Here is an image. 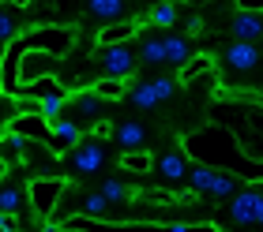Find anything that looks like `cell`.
I'll return each instance as SVG.
<instances>
[{
    "mask_svg": "<svg viewBox=\"0 0 263 232\" xmlns=\"http://www.w3.org/2000/svg\"><path fill=\"white\" fill-rule=\"evenodd\" d=\"M68 101L76 105V113L83 116V120H102V97L94 94V90H76V94H68Z\"/></svg>",
    "mask_w": 263,
    "mask_h": 232,
    "instance_id": "ac0fdd59",
    "label": "cell"
},
{
    "mask_svg": "<svg viewBox=\"0 0 263 232\" xmlns=\"http://www.w3.org/2000/svg\"><path fill=\"white\" fill-rule=\"evenodd\" d=\"M151 87H154V94H158V101H170V97L177 94V82H173V79H165V75L151 79Z\"/></svg>",
    "mask_w": 263,
    "mask_h": 232,
    "instance_id": "4dcf8cb0",
    "label": "cell"
},
{
    "mask_svg": "<svg viewBox=\"0 0 263 232\" xmlns=\"http://www.w3.org/2000/svg\"><path fill=\"white\" fill-rule=\"evenodd\" d=\"M64 187H68V176H34L30 187H27V202H30L34 217H42V221H53L57 202H61Z\"/></svg>",
    "mask_w": 263,
    "mask_h": 232,
    "instance_id": "277c9868",
    "label": "cell"
},
{
    "mask_svg": "<svg viewBox=\"0 0 263 232\" xmlns=\"http://www.w3.org/2000/svg\"><path fill=\"white\" fill-rule=\"evenodd\" d=\"M0 8H11V0H0Z\"/></svg>",
    "mask_w": 263,
    "mask_h": 232,
    "instance_id": "60d3db41",
    "label": "cell"
},
{
    "mask_svg": "<svg viewBox=\"0 0 263 232\" xmlns=\"http://www.w3.org/2000/svg\"><path fill=\"white\" fill-rule=\"evenodd\" d=\"M147 139H151V128L139 124V120H124V124H117V131H113V142L121 146V154L147 150Z\"/></svg>",
    "mask_w": 263,
    "mask_h": 232,
    "instance_id": "7c38bea8",
    "label": "cell"
},
{
    "mask_svg": "<svg viewBox=\"0 0 263 232\" xmlns=\"http://www.w3.org/2000/svg\"><path fill=\"white\" fill-rule=\"evenodd\" d=\"M68 168H71V176L83 180V176H94L98 168L109 161V142H102V139H83L76 150H68Z\"/></svg>",
    "mask_w": 263,
    "mask_h": 232,
    "instance_id": "5b68a950",
    "label": "cell"
},
{
    "mask_svg": "<svg viewBox=\"0 0 263 232\" xmlns=\"http://www.w3.org/2000/svg\"><path fill=\"white\" fill-rule=\"evenodd\" d=\"M188 168H192L188 154L181 150V142H173L165 154L154 157V168H151V173H158L165 184H184V180H188Z\"/></svg>",
    "mask_w": 263,
    "mask_h": 232,
    "instance_id": "ba28073f",
    "label": "cell"
},
{
    "mask_svg": "<svg viewBox=\"0 0 263 232\" xmlns=\"http://www.w3.org/2000/svg\"><path fill=\"white\" fill-rule=\"evenodd\" d=\"M211 120L230 131L233 142L245 150V157L263 161V94L259 97L245 94V97H230V101H214Z\"/></svg>",
    "mask_w": 263,
    "mask_h": 232,
    "instance_id": "6da1fadb",
    "label": "cell"
},
{
    "mask_svg": "<svg viewBox=\"0 0 263 232\" xmlns=\"http://www.w3.org/2000/svg\"><path fill=\"white\" fill-rule=\"evenodd\" d=\"M188 187H192V195L199 199V195H207V199H233L237 191L245 187L241 176L233 173H218V168H207V165H192L188 168Z\"/></svg>",
    "mask_w": 263,
    "mask_h": 232,
    "instance_id": "7a4b0ae2",
    "label": "cell"
},
{
    "mask_svg": "<svg viewBox=\"0 0 263 232\" xmlns=\"http://www.w3.org/2000/svg\"><path fill=\"white\" fill-rule=\"evenodd\" d=\"M117 165L124 168V173H151L154 168V154H147V150H132V154H121L117 157Z\"/></svg>",
    "mask_w": 263,
    "mask_h": 232,
    "instance_id": "cb8c5ba5",
    "label": "cell"
},
{
    "mask_svg": "<svg viewBox=\"0 0 263 232\" xmlns=\"http://www.w3.org/2000/svg\"><path fill=\"white\" fill-rule=\"evenodd\" d=\"M162 49H165V64H170V68H181V64H188V60L196 56L192 38H184V34H165Z\"/></svg>",
    "mask_w": 263,
    "mask_h": 232,
    "instance_id": "2e32d148",
    "label": "cell"
},
{
    "mask_svg": "<svg viewBox=\"0 0 263 232\" xmlns=\"http://www.w3.org/2000/svg\"><path fill=\"white\" fill-rule=\"evenodd\" d=\"M128 101L139 105V109H154V105H158V94H154L151 82H132V87H128Z\"/></svg>",
    "mask_w": 263,
    "mask_h": 232,
    "instance_id": "f1b7e54d",
    "label": "cell"
},
{
    "mask_svg": "<svg viewBox=\"0 0 263 232\" xmlns=\"http://www.w3.org/2000/svg\"><path fill=\"white\" fill-rule=\"evenodd\" d=\"M4 176H8V157L0 154V180H4Z\"/></svg>",
    "mask_w": 263,
    "mask_h": 232,
    "instance_id": "74e56055",
    "label": "cell"
},
{
    "mask_svg": "<svg viewBox=\"0 0 263 232\" xmlns=\"http://www.w3.org/2000/svg\"><path fill=\"white\" fill-rule=\"evenodd\" d=\"M90 90L98 94L102 101H121V97H128V82H121V79H98Z\"/></svg>",
    "mask_w": 263,
    "mask_h": 232,
    "instance_id": "83f0119b",
    "label": "cell"
},
{
    "mask_svg": "<svg viewBox=\"0 0 263 232\" xmlns=\"http://www.w3.org/2000/svg\"><path fill=\"white\" fill-rule=\"evenodd\" d=\"M237 11H256V15H263V0H233Z\"/></svg>",
    "mask_w": 263,
    "mask_h": 232,
    "instance_id": "836d02e7",
    "label": "cell"
},
{
    "mask_svg": "<svg viewBox=\"0 0 263 232\" xmlns=\"http://www.w3.org/2000/svg\"><path fill=\"white\" fill-rule=\"evenodd\" d=\"M211 71H214V60H211L207 53H196L188 64H181V75H177V79L188 87V82H196L199 75H211Z\"/></svg>",
    "mask_w": 263,
    "mask_h": 232,
    "instance_id": "603a6c76",
    "label": "cell"
},
{
    "mask_svg": "<svg viewBox=\"0 0 263 232\" xmlns=\"http://www.w3.org/2000/svg\"><path fill=\"white\" fill-rule=\"evenodd\" d=\"M256 225L263 228V184H259V202H256Z\"/></svg>",
    "mask_w": 263,
    "mask_h": 232,
    "instance_id": "d590c367",
    "label": "cell"
},
{
    "mask_svg": "<svg viewBox=\"0 0 263 232\" xmlns=\"http://www.w3.org/2000/svg\"><path fill=\"white\" fill-rule=\"evenodd\" d=\"M222 64L230 68V71L248 75V71H256V68L263 64L259 45H252V41H233V45H226V49H222Z\"/></svg>",
    "mask_w": 263,
    "mask_h": 232,
    "instance_id": "9c48e42d",
    "label": "cell"
},
{
    "mask_svg": "<svg viewBox=\"0 0 263 232\" xmlns=\"http://www.w3.org/2000/svg\"><path fill=\"white\" fill-rule=\"evenodd\" d=\"M8 131H15V135L30 139V142H49L53 139V124L42 113H19L15 120H8Z\"/></svg>",
    "mask_w": 263,
    "mask_h": 232,
    "instance_id": "8fae6325",
    "label": "cell"
},
{
    "mask_svg": "<svg viewBox=\"0 0 263 232\" xmlns=\"http://www.w3.org/2000/svg\"><path fill=\"white\" fill-rule=\"evenodd\" d=\"M139 34V23L136 19H121V23H109V27L98 30V45L94 49H109V45H128L132 38Z\"/></svg>",
    "mask_w": 263,
    "mask_h": 232,
    "instance_id": "9a60e30c",
    "label": "cell"
},
{
    "mask_svg": "<svg viewBox=\"0 0 263 232\" xmlns=\"http://www.w3.org/2000/svg\"><path fill=\"white\" fill-rule=\"evenodd\" d=\"M98 191H102V199L109 202V206H117V202H136V199H139V191H136V187H128L124 180H117V176H109Z\"/></svg>",
    "mask_w": 263,
    "mask_h": 232,
    "instance_id": "ffe728a7",
    "label": "cell"
},
{
    "mask_svg": "<svg viewBox=\"0 0 263 232\" xmlns=\"http://www.w3.org/2000/svg\"><path fill=\"white\" fill-rule=\"evenodd\" d=\"M177 15H181V11H177V4L173 0H158V4H154L147 15V27H162V30H173V23H177Z\"/></svg>",
    "mask_w": 263,
    "mask_h": 232,
    "instance_id": "44dd1931",
    "label": "cell"
},
{
    "mask_svg": "<svg viewBox=\"0 0 263 232\" xmlns=\"http://www.w3.org/2000/svg\"><path fill=\"white\" fill-rule=\"evenodd\" d=\"M15 34H19V23H15V15H11L8 8H0V45L15 41Z\"/></svg>",
    "mask_w": 263,
    "mask_h": 232,
    "instance_id": "f546056e",
    "label": "cell"
},
{
    "mask_svg": "<svg viewBox=\"0 0 263 232\" xmlns=\"http://www.w3.org/2000/svg\"><path fill=\"white\" fill-rule=\"evenodd\" d=\"M256 202H259V184H245V187L230 199V221H233L237 228L256 225Z\"/></svg>",
    "mask_w": 263,
    "mask_h": 232,
    "instance_id": "30bf717a",
    "label": "cell"
},
{
    "mask_svg": "<svg viewBox=\"0 0 263 232\" xmlns=\"http://www.w3.org/2000/svg\"><path fill=\"white\" fill-rule=\"evenodd\" d=\"M79 214L83 217H105L109 214V202L102 199V191H83L79 195Z\"/></svg>",
    "mask_w": 263,
    "mask_h": 232,
    "instance_id": "d4e9b609",
    "label": "cell"
},
{
    "mask_svg": "<svg viewBox=\"0 0 263 232\" xmlns=\"http://www.w3.org/2000/svg\"><path fill=\"white\" fill-rule=\"evenodd\" d=\"M173 4H207V0H173Z\"/></svg>",
    "mask_w": 263,
    "mask_h": 232,
    "instance_id": "ab89813d",
    "label": "cell"
},
{
    "mask_svg": "<svg viewBox=\"0 0 263 232\" xmlns=\"http://www.w3.org/2000/svg\"><path fill=\"white\" fill-rule=\"evenodd\" d=\"M124 11H128V4H124V0H87V15H94V19L102 23V27H109V23H121V19H128Z\"/></svg>",
    "mask_w": 263,
    "mask_h": 232,
    "instance_id": "e0dca14e",
    "label": "cell"
},
{
    "mask_svg": "<svg viewBox=\"0 0 263 232\" xmlns=\"http://www.w3.org/2000/svg\"><path fill=\"white\" fill-rule=\"evenodd\" d=\"M113 131H117V124H109V120H94V131H90V139H102V142H109V139H113Z\"/></svg>",
    "mask_w": 263,
    "mask_h": 232,
    "instance_id": "1f68e13d",
    "label": "cell"
},
{
    "mask_svg": "<svg viewBox=\"0 0 263 232\" xmlns=\"http://www.w3.org/2000/svg\"><path fill=\"white\" fill-rule=\"evenodd\" d=\"M15 105H19V113H42L38 97H15Z\"/></svg>",
    "mask_w": 263,
    "mask_h": 232,
    "instance_id": "d6a6232c",
    "label": "cell"
},
{
    "mask_svg": "<svg viewBox=\"0 0 263 232\" xmlns=\"http://www.w3.org/2000/svg\"><path fill=\"white\" fill-rule=\"evenodd\" d=\"M230 34L237 41H259L263 38V15H256V11H237V15L230 19Z\"/></svg>",
    "mask_w": 263,
    "mask_h": 232,
    "instance_id": "5bb4252c",
    "label": "cell"
},
{
    "mask_svg": "<svg viewBox=\"0 0 263 232\" xmlns=\"http://www.w3.org/2000/svg\"><path fill=\"white\" fill-rule=\"evenodd\" d=\"M196 34H203V19H199V15H192V19H188V30H184V38H196Z\"/></svg>",
    "mask_w": 263,
    "mask_h": 232,
    "instance_id": "e575fe53",
    "label": "cell"
},
{
    "mask_svg": "<svg viewBox=\"0 0 263 232\" xmlns=\"http://www.w3.org/2000/svg\"><path fill=\"white\" fill-rule=\"evenodd\" d=\"M139 64H151V68H158L165 64V49H162V38H143L139 41Z\"/></svg>",
    "mask_w": 263,
    "mask_h": 232,
    "instance_id": "484cf974",
    "label": "cell"
},
{
    "mask_svg": "<svg viewBox=\"0 0 263 232\" xmlns=\"http://www.w3.org/2000/svg\"><path fill=\"white\" fill-rule=\"evenodd\" d=\"M79 142H83V128L76 124V120H68V116L53 120V139H49V146H53L57 154H68V150H76Z\"/></svg>",
    "mask_w": 263,
    "mask_h": 232,
    "instance_id": "4fadbf2b",
    "label": "cell"
},
{
    "mask_svg": "<svg viewBox=\"0 0 263 232\" xmlns=\"http://www.w3.org/2000/svg\"><path fill=\"white\" fill-rule=\"evenodd\" d=\"M19 49H38V53H49L57 60H64L71 49H76V30L71 27H34L30 34L19 38Z\"/></svg>",
    "mask_w": 263,
    "mask_h": 232,
    "instance_id": "3957f363",
    "label": "cell"
},
{
    "mask_svg": "<svg viewBox=\"0 0 263 232\" xmlns=\"http://www.w3.org/2000/svg\"><path fill=\"white\" fill-rule=\"evenodd\" d=\"M61 71V60L49 56V53H38V49H27V53L19 56V87H30V82L38 79H49Z\"/></svg>",
    "mask_w": 263,
    "mask_h": 232,
    "instance_id": "52a82bcc",
    "label": "cell"
},
{
    "mask_svg": "<svg viewBox=\"0 0 263 232\" xmlns=\"http://www.w3.org/2000/svg\"><path fill=\"white\" fill-rule=\"evenodd\" d=\"M42 232H64V225H57V221H53L49 228H42Z\"/></svg>",
    "mask_w": 263,
    "mask_h": 232,
    "instance_id": "f35d334b",
    "label": "cell"
},
{
    "mask_svg": "<svg viewBox=\"0 0 263 232\" xmlns=\"http://www.w3.org/2000/svg\"><path fill=\"white\" fill-rule=\"evenodd\" d=\"M94 60H98V68H102V79H121L128 82L132 75H136V49L128 45H109V49H94Z\"/></svg>",
    "mask_w": 263,
    "mask_h": 232,
    "instance_id": "8992f818",
    "label": "cell"
},
{
    "mask_svg": "<svg viewBox=\"0 0 263 232\" xmlns=\"http://www.w3.org/2000/svg\"><path fill=\"white\" fill-rule=\"evenodd\" d=\"M23 202H27V191H19V187H0V214L19 217V214H23Z\"/></svg>",
    "mask_w": 263,
    "mask_h": 232,
    "instance_id": "4316f807",
    "label": "cell"
},
{
    "mask_svg": "<svg viewBox=\"0 0 263 232\" xmlns=\"http://www.w3.org/2000/svg\"><path fill=\"white\" fill-rule=\"evenodd\" d=\"M19 90H27V97H38V101H49V97H68V87H64L57 75L38 79V82H30V87H19Z\"/></svg>",
    "mask_w": 263,
    "mask_h": 232,
    "instance_id": "d6986e66",
    "label": "cell"
},
{
    "mask_svg": "<svg viewBox=\"0 0 263 232\" xmlns=\"http://www.w3.org/2000/svg\"><path fill=\"white\" fill-rule=\"evenodd\" d=\"M57 157L61 154H57L49 142H30L27 139V146L19 150V165H45V161H57Z\"/></svg>",
    "mask_w": 263,
    "mask_h": 232,
    "instance_id": "7402d4cb",
    "label": "cell"
},
{
    "mask_svg": "<svg viewBox=\"0 0 263 232\" xmlns=\"http://www.w3.org/2000/svg\"><path fill=\"white\" fill-rule=\"evenodd\" d=\"M0 232H15V225H11L8 214H0Z\"/></svg>",
    "mask_w": 263,
    "mask_h": 232,
    "instance_id": "8d00e7d4",
    "label": "cell"
}]
</instances>
